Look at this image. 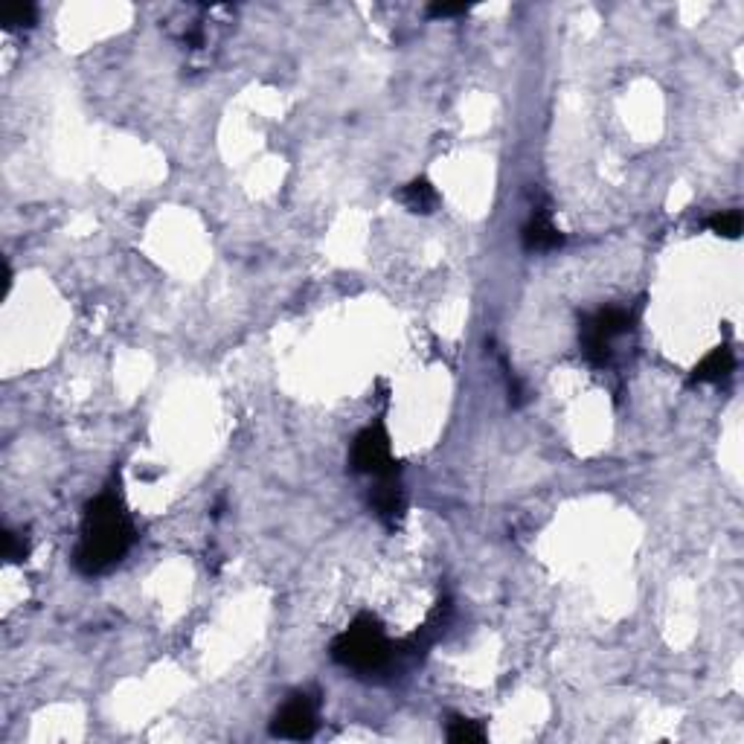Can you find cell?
<instances>
[{"label": "cell", "instance_id": "1", "mask_svg": "<svg viewBox=\"0 0 744 744\" xmlns=\"http://www.w3.org/2000/svg\"><path fill=\"white\" fill-rule=\"evenodd\" d=\"M131 544H134V524L125 512L123 500L114 492H102L85 506L73 567L82 576H102L123 561Z\"/></svg>", "mask_w": 744, "mask_h": 744}, {"label": "cell", "instance_id": "2", "mask_svg": "<svg viewBox=\"0 0 744 744\" xmlns=\"http://www.w3.org/2000/svg\"><path fill=\"white\" fill-rule=\"evenodd\" d=\"M399 657V646L390 643L384 625L372 614H358L332 643V660L355 675L390 672Z\"/></svg>", "mask_w": 744, "mask_h": 744}, {"label": "cell", "instance_id": "3", "mask_svg": "<svg viewBox=\"0 0 744 744\" xmlns=\"http://www.w3.org/2000/svg\"><path fill=\"white\" fill-rule=\"evenodd\" d=\"M631 323H634L631 311L620 309V306L596 311V314H590L588 320L582 323V332H579V338H582V352H585V358H588L593 367L608 364V358H611V343L617 341L620 335H625V332L631 329Z\"/></svg>", "mask_w": 744, "mask_h": 744}, {"label": "cell", "instance_id": "4", "mask_svg": "<svg viewBox=\"0 0 744 744\" xmlns=\"http://www.w3.org/2000/svg\"><path fill=\"white\" fill-rule=\"evenodd\" d=\"M349 463L355 474H367V477H390L399 474L396 468V457H393V445H390V434L384 428V422H375L370 428H364L352 442V454Z\"/></svg>", "mask_w": 744, "mask_h": 744}, {"label": "cell", "instance_id": "5", "mask_svg": "<svg viewBox=\"0 0 744 744\" xmlns=\"http://www.w3.org/2000/svg\"><path fill=\"white\" fill-rule=\"evenodd\" d=\"M317 733V704L306 692H294L274 715L271 736L288 742H306Z\"/></svg>", "mask_w": 744, "mask_h": 744}, {"label": "cell", "instance_id": "6", "mask_svg": "<svg viewBox=\"0 0 744 744\" xmlns=\"http://www.w3.org/2000/svg\"><path fill=\"white\" fill-rule=\"evenodd\" d=\"M370 506H372V512L381 518V524H384V527L393 529L396 524H399V518L404 515V506H407L399 474L378 477V483H375V489H372V495H370Z\"/></svg>", "mask_w": 744, "mask_h": 744}, {"label": "cell", "instance_id": "7", "mask_svg": "<svg viewBox=\"0 0 744 744\" xmlns=\"http://www.w3.org/2000/svg\"><path fill=\"white\" fill-rule=\"evenodd\" d=\"M521 245L527 253H550L564 245V233L550 221L547 213H532L521 230Z\"/></svg>", "mask_w": 744, "mask_h": 744}, {"label": "cell", "instance_id": "8", "mask_svg": "<svg viewBox=\"0 0 744 744\" xmlns=\"http://www.w3.org/2000/svg\"><path fill=\"white\" fill-rule=\"evenodd\" d=\"M733 370H736V355H733V349H730V346H715V349H710V352L695 364L692 381H698V384H715V381L727 378Z\"/></svg>", "mask_w": 744, "mask_h": 744}, {"label": "cell", "instance_id": "9", "mask_svg": "<svg viewBox=\"0 0 744 744\" xmlns=\"http://www.w3.org/2000/svg\"><path fill=\"white\" fill-rule=\"evenodd\" d=\"M399 201H402L410 213H416V216H431L436 207H439V192H436V186L428 178H413L399 192Z\"/></svg>", "mask_w": 744, "mask_h": 744}, {"label": "cell", "instance_id": "10", "mask_svg": "<svg viewBox=\"0 0 744 744\" xmlns=\"http://www.w3.org/2000/svg\"><path fill=\"white\" fill-rule=\"evenodd\" d=\"M489 739L483 721H474V718H463V715H454L448 721V742L454 744H480Z\"/></svg>", "mask_w": 744, "mask_h": 744}, {"label": "cell", "instance_id": "11", "mask_svg": "<svg viewBox=\"0 0 744 744\" xmlns=\"http://www.w3.org/2000/svg\"><path fill=\"white\" fill-rule=\"evenodd\" d=\"M35 21H38V6L35 3H21V6L6 9L0 15V24L6 30H30V27H35Z\"/></svg>", "mask_w": 744, "mask_h": 744}, {"label": "cell", "instance_id": "12", "mask_svg": "<svg viewBox=\"0 0 744 744\" xmlns=\"http://www.w3.org/2000/svg\"><path fill=\"white\" fill-rule=\"evenodd\" d=\"M710 230L724 239H739L742 236V213L739 210H724L710 218Z\"/></svg>", "mask_w": 744, "mask_h": 744}, {"label": "cell", "instance_id": "13", "mask_svg": "<svg viewBox=\"0 0 744 744\" xmlns=\"http://www.w3.org/2000/svg\"><path fill=\"white\" fill-rule=\"evenodd\" d=\"M27 556H30V541H27V535H21V532H15V529H6V532H3V558L12 561V564H18V561H24Z\"/></svg>", "mask_w": 744, "mask_h": 744}, {"label": "cell", "instance_id": "14", "mask_svg": "<svg viewBox=\"0 0 744 744\" xmlns=\"http://www.w3.org/2000/svg\"><path fill=\"white\" fill-rule=\"evenodd\" d=\"M468 12V6H454V3H436V6H431L428 9V15L431 18H457V15H465Z\"/></svg>", "mask_w": 744, "mask_h": 744}]
</instances>
